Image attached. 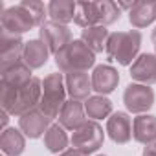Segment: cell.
Returning <instances> with one entry per match:
<instances>
[{"label": "cell", "instance_id": "6da1fadb", "mask_svg": "<svg viewBox=\"0 0 156 156\" xmlns=\"http://www.w3.org/2000/svg\"><path fill=\"white\" fill-rule=\"evenodd\" d=\"M48 6H44L39 0H24V2L8 8L0 17L2 31L9 35H22L33 28H41L46 20Z\"/></svg>", "mask_w": 156, "mask_h": 156}, {"label": "cell", "instance_id": "7a4b0ae2", "mask_svg": "<svg viewBox=\"0 0 156 156\" xmlns=\"http://www.w3.org/2000/svg\"><path fill=\"white\" fill-rule=\"evenodd\" d=\"M42 99V81L33 77L30 83L20 88L8 87L0 83V107L11 116H24L39 107Z\"/></svg>", "mask_w": 156, "mask_h": 156}, {"label": "cell", "instance_id": "3957f363", "mask_svg": "<svg viewBox=\"0 0 156 156\" xmlns=\"http://www.w3.org/2000/svg\"><path fill=\"white\" fill-rule=\"evenodd\" d=\"M140 46H141V33L138 30L116 31L110 33L105 51L108 55V61H118L119 64L127 66L138 59Z\"/></svg>", "mask_w": 156, "mask_h": 156}, {"label": "cell", "instance_id": "277c9868", "mask_svg": "<svg viewBox=\"0 0 156 156\" xmlns=\"http://www.w3.org/2000/svg\"><path fill=\"white\" fill-rule=\"evenodd\" d=\"M55 64L62 73L87 72L96 64V53L81 39H75L55 55Z\"/></svg>", "mask_w": 156, "mask_h": 156}, {"label": "cell", "instance_id": "5b68a950", "mask_svg": "<svg viewBox=\"0 0 156 156\" xmlns=\"http://www.w3.org/2000/svg\"><path fill=\"white\" fill-rule=\"evenodd\" d=\"M64 103H66L64 77H62V73L53 72V73L46 75L42 81V99H41L37 108L48 119H55V118H59Z\"/></svg>", "mask_w": 156, "mask_h": 156}, {"label": "cell", "instance_id": "8992f818", "mask_svg": "<svg viewBox=\"0 0 156 156\" xmlns=\"http://www.w3.org/2000/svg\"><path fill=\"white\" fill-rule=\"evenodd\" d=\"M103 140H105V132H103V127L94 121V119H88L81 129H77L72 136V147L81 151L83 154H92L96 152L101 145H103Z\"/></svg>", "mask_w": 156, "mask_h": 156}, {"label": "cell", "instance_id": "52a82bcc", "mask_svg": "<svg viewBox=\"0 0 156 156\" xmlns=\"http://www.w3.org/2000/svg\"><path fill=\"white\" fill-rule=\"evenodd\" d=\"M123 103L132 114H145L154 105V90L147 85L130 83L123 92Z\"/></svg>", "mask_w": 156, "mask_h": 156}, {"label": "cell", "instance_id": "ba28073f", "mask_svg": "<svg viewBox=\"0 0 156 156\" xmlns=\"http://www.w3.org/2000/svg\"><path fill=\"white\" fill-rule=\"evenodd\" d=\"M39 33H41V41L50 48V53H53V55H57L62 48H66L72 42L70 28L64 24L51 22V20H46L39 28Z\"/></svg>", "mask_w": 156, "mask_h": 156}, {"label": "cell", "instance_id": "9c48e42d", "mask_svg": "<svg viewBox=\"0 0 156 156\" xmlns=\"http://www.w3.org/2000/svg\"><path fill=\"white\" fill-rule=\"evenodd\" d=\"M119 73L110 64H98L92 72V90L98 96H107L118 88Z\"/></svg>", "mask_w": 156, "mask_h": 156}, {"label": "cell", "instance_id": "30bf717a", "mask_svg": "<svg viewBox=\"0 0 156 156\" xmlns=\"http://www.w3.org/2000/svg\"><path fill=\"white\" fill-rule=\"evenodd\" d=\"M130 79L140 85H154L156 83V55L141 53L130 66Z\"/></svg>", "mask_w": 156, "mask_h": 156}, {"label": "cell", "instance_id": "8fae6325", "mask_svg": "<svg viewBox=\"0 0 156 156\" xmlns=\"http://www.w3.org/2000/svg\"><path fill=\"white\" fill-rule=\"evenodd\" d=\"M24 46H26V42L19 35H9V33L2 31V35H0V66L8 68L15 62L22 61Z\"/></svg>", "mask_w": 156, "mask_h": 156}, {"label": "cell", "instance_id": "7c38bea8", "mask_svg": "<svg viewBox=\"0 0 156 156\" xmlns=\"http://www.w3.org/2000/svg\"><path fill=\"white\" fill-rule=\"evenodd\" d=\"M50 127H51V119H48L39 108H33L31 112L19 118V129L24 132L26 138H31V140L44 136Z\"/></svg>", "mask_w": 156, "mask_h": 156}, {"label": "cell", "instance_id": "4fadbf2b", "mask_svg": "<svg viewBox=\"0 0 156 156\" xmlns=\"http://www.w3.org/2000/svg\"><path fill=\"white\" fill-rule=\"evenodd\" d=\"M107 134L114 143H127L132 138V119L129 118L127 112H114L107 119Z\"/></svg>", "mask_w": 156, "mask_h": 156}, {"label": "cell", "instance_id": "5bb4252c", "mask_svg": "<svg viewBox=\"0 0 156 156\" xmlns=\"http://www.w3.org/2000/svg\"><path fill=\"white\" fill-rule=\"evenodd\" d=\"M64 85L70 99L87 101L92 92V75H88L87 72H70L64 77Z\"/></svg>", "mask_w": 156, "mask_h": 156}, {"label": "cell", "instance_id": "9a60e30c", "mask_svg": "<svg viewBox=\"0 0 156 156\" xmlns=\"http://www.w3.org/2000/svg\"><path fill=\"white\" fill-rule=\"evenodd\" d=\"M85 105L77 99H68L59 114V123L66 129V130H77L81 129L85 123H87V118H85Z\"/></svg>", "mask_w": 156, "mask_h": 156}, {"label": "cell", "instance_id": "2e32d148", "mask_svg": "<svg viewBox=\"0 0 156 156\" xmlns=\"http://www.w3.org/2000/svg\"><path fill=\"white\" fill-rule=\"evenodd\" d=\"M132 138L138 143L149 145L156 141V116L140 114L132 121Z\"/></svg>", "mask_w": 156, "mask_h": 156}, {"label": "cell", "instance_id": "e0dca14e", "mask_svg": "<svg viewBox=\"0 0 156 156\" xmlns=\"http://www.w3.org/2000/svg\"><path fill=\"white\" fill-rule=\"evenodd\" d=\"M33 79L31 75V68L24 62V61H19L8 68H2V77H0V83L2 85H8V87H15V88H20L24 87L26 83H30Z\"/></svg>", "mask_w": 156, "mask_h": 156}, {"label": "cell", "instance_id": "ac0fdd59", "mask_svg": "<svg viewBox=\"0 0 156 156\" xmlns=\"http://www.w3.org/2000/svg\"><path fill=\"white\" fill-rule=\"evenodd\" d=\"M48 57H50V48H48L41 39H33V41H28V42H26L24 53H22V61H24L31 70L42 68V66L48 62Z\"/></svg>", "mask_w": 156, "mask_h": 156}, {"label": "cell", "instance_id": "d6986e66", "mask_svg": "<svg viewBox=\"0 0 156 156\" xmlns=\"http://www.w3.org/2000/svg\"><path fill=\"white\" fill-rule=\"evenodd\" d=\"M0 149L8 156H20L26 149V136L20 129L8 127L0 134Z\"/></svg>", "mask_w": 156, "mask_h": 156}, {"label": "cell", "instance_id": "ffe728a7", "mask_svg": "<svg viewBox=\"0 0 156 156\" xmlns=\"http://www.w3.org/2000/svg\"><path fill=\"white\" fill-rule=\"evenodd\" d=\"M73 22L77 26L92 28V26H101V6L99 2H77L75 17Z\"/></svg>", "mask_w": 156, "mask_h": 156}, {"label": "cell", "instance_id": "44dd1931", "mask_svg": "<svg viewBox=\"0 0 156 156\" xmlns=\"http://www.w3.org/2000/svg\"><path fill=\"white\" fill-rule=\"evenodd\" d=\"M156 20V2H134L129 11V22L134 28H147Z\"/></svg>", "mask_w": 156, "mask_h": 156}, {"label": "cell", "instance_id": "7402d4cb", "mask_svg": "<svg viewBox=\"0 0 156 156\" xmlns=\"http://www.w3.org/2000/svg\"><path fill=\"white\" fill-rule=\"evenodd\" d=\"M75 9H77V2H72V0H51L48 4V17L51 22L66 26L68 22L73 20Z\"/></svg>", "mask_w": 156, "mask_h": 156}, {"label": "cell", "instance_id": "603a6c76", "mask_svg": "<svg viewBox=\"0 0 156 156\" xmlns=\"http://www.w3.org/2000/svg\"><path fill=\"white\" fill-rule=\"evenodd\" d=\"M110 33L105 26H92V28H85L81 31V41L94 51V53H101L107 48V41H108Z\"/></svg>", "mask_w": 156, "mask_h": 156}, {"label": "cell", "instance_id": "cb8c5ba5", "mask_svg": "<svg viewBox=\"0 0 156 156\" xmlns=\"http://www.w3.org/2000/svg\"><path fill=\"white\" fill-rule=\"evenodd\" d=\"M68 134H66V129L59 123H53L48 132L44 134V147L50 151V152H64L66 147H68Z\"/></svg>", "mask_w": 156, "mask_h": 156}, {"label": "cell", "instance_id": "d4e9b609", "mask_svg": "<svg viewBox=\"0 0 156 156\" xmlns=\"http://www.w3.org/2000/svg\"><path fill=\"white\" fill-rule=\"evenodd\" d=\"M85 112L94 121L103 119L112 114V101L105 96H90L85 101Z\"/></svg>", "mask_w": 156, "mask_h": 156}, {"label": "cell", "instance_id": "484cf974", "mask_svg": "<svg viewBox=\"0 0 156 156\" xmlns=\"http://www.w3.org/2000/svg\"><path fill=\"white\" fill-rule=\"evenodd\" d=\"M101 6V26H108V24H114L116 20H119L121 17V9L116 2H110V0H103L99 2Z\"/></svg>", "mask_w": 156, "mask_h": 156}, {"label": "cell", "instance_id": "4316f807", "mask_svg": "<svg viewBox=\"0 0 156 156\" xmlns=\"http://www.w3.org/2000/svg\"><path fill=\"white\" fill-rule=\"evenodd\" d=\"M141 156H156V141H154V143H149V145H145V147H143V152H141Z\"/></svg>", "mask_w": 156, "mask_h": 156}, {"label": "cell", "instance_id": "83f0119b", "mask_svg": "<svg viewBox=\"0 0 156 156\" xmlns=\"http://www.w3.org/2000/svg\"><path fill=\"white\" fill-rule=\"evenodd\" d=\"M57 156H87V154H83L81 151H77V149H66L64 152H61V154H57Z\"/></svg>", "mask_w": 156, "mask_h": 156}, {"label": "cell", "instance_id": "f1b7e54d", "mask_svg": "<svg viewBox=\"0 0 156 156\" xmlns=\"http://www.w3.org/2000/svg\"><path fill=\"white\" fill-rule=\"evenodd\" d=\"M9 114L6 112V110H2V114H0V118H2V130H6L8 129V121H9V118H8Z\"/></svg>", "mask_w": 156, "mask_h": 156}, {"label": "cell", "instance_id": "f546056e", "mask_svg": "<svg viewBox=\"0 0 156 156\" xmlns=\"http://www.w3.org/2000/svg\"><path fill=\"white\" fill-rule=\"evenodd\" d=\"M151 41H152V44H154V50H156V28L152 30V33H151Z\"/></svg>", "mask_w": 156, "mask_h": 156}, {"label": "cell", "instance_id": "4dcf8cb0", "mask_svg": "<svg viewBox=\"0 0 156 156\" xmlns=\"http://www.w3.org/2000/svg\"><path fill=\"white\" fill-rule=\"evenodd\" d=\"M98 156H105V154H98Z\"/></svg>", "mask_w": 156, "mask_h": 156}]
</instances>
